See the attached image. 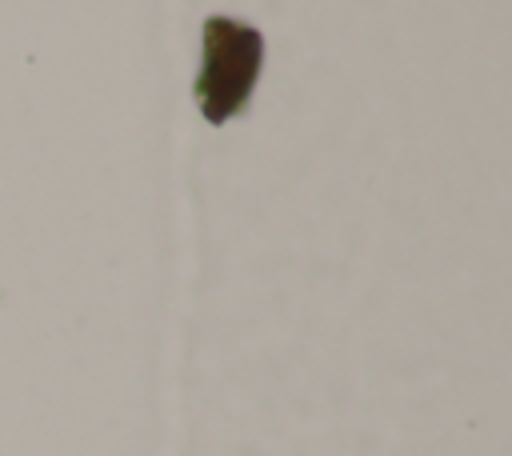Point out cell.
Masks as SVG:
<instances>
[{
  "instance_id": "6da1fadb",
  "label": "cell",
  "mask_w": 512,
  "mask_h": 456,
  "mask_svg": "<svg viewBox=\"0 0 512 456\" xmlns=\"http://www.w3.org/2000/svg\"><path fill=\"white\" fill-rule=\"evenodd\" d=\"M260 60L264 40L252 24L228 16L204 20V68L196 80V100L212 124H224L248 104V92L260 76Z\"/></svg>"
}]
</instances>
